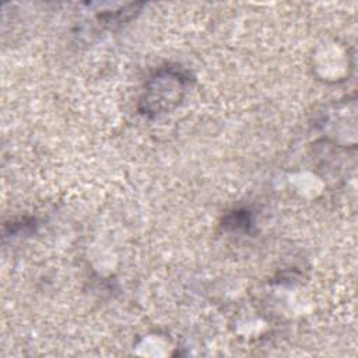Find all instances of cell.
Instances as JSON below:
<instances>
[{"instance_id": "6da1fadb", "label": "cell", "mask_w": 358, "mask_h": 358, "mask_svg": "<svg viewBox=\"0 0 358 358\" xmlns=\"http://www.w3.org/2000/svg\"><path fill=\"white\" fill-rule=\"evenodd\" d=\"M189 84L190 74L180 66L158 69L144 87L138 110L150 117H157L173 110L182 102Z\"/></svg>"}, {"instance_id": "7a4b0ae2", "label": "cell", "mask_w": 358, "mask_h": 358, "mask_svg": "<svg viewBox=\"0 0 358 358\" xmlns=\"http://www.w3.org/2000/svg\"><path fill=\"white\" fill-rule=\"evenodd\" d=\"M253 225L252 215L248 210H234L222 220V227L232 231L249 232Z\"/></svg>"}]
</instances>
